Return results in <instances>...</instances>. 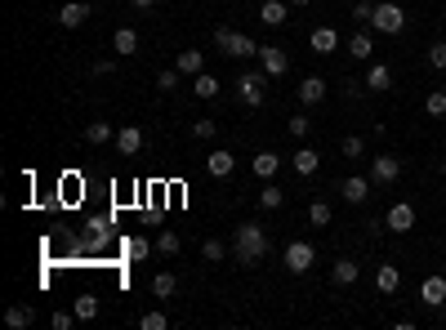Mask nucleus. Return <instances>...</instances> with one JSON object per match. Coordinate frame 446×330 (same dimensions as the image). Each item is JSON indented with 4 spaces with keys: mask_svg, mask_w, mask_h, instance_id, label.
Segmentation results:
<instances>
[{
    "mask_svg": "<svg viewBox=\"0 0 446 330\" xmlns=\"http://www.w3.org/2000/svg\"><path fill=\"white\" fill-rule=\"evenodd\" d=\"M398 179H402V156H388V152L371 156V183H398Z\"/></svg>",
    "mask_w": 446,
    "mask_h": 330,
    "instance_id": "obj_5",
    "label": "nucleus"
},
{
    "mask_svg": "<svg viewBox=\"0 0 446 330\" xmlns=\"http://www.w3.org/2000/svg\"><path fill=\"white\" fill-rule=\"evenodd\" d=\"M219 90H223V85H219V80H214L210 72L192 76V94H196V98H219Z\"/></svg>",
    "mask_w": 446,
    "mask_h": 330,
    "instance_id": "obj_27",
    "label": "nucleus"
},
{
    "mask_svg": "<svg viewBox=\"0 0 446 330\" xmlns=\"http://www.w3.org/2000/svg\"><path fill=\"white\" fill-rule=\"evenodd\" d=\"M371 27L379 31V36H398V31L406 27V9H402V5H393V0H379Z\"/></svg>",
    "mask_w": 446,
    "mask_h": 330,
    "instance_id": "obj_2",
    "label": "nucleus"
},
{
    "mask_svg": "<svg viewBox=\"0 0 446 330\" xmlns=\"http://www.w3.org/2000/svg\"><path fill=\"white\" fill-rule=\"evenodd\" d=\"M322 98H326V80H322V76H304V80H299V103H304V107H317Z\"/></svg>",
    "mask_w": 446,
    "mask_h": 330,
    "instance_id": "obj_13",
    "label": "nucleus"
},
{
    "mask_svg": "<svg viewBox=\"0 0 446 330\" xmlns=\"http://www.w3.org/2000/svg\"><path fill=\"white\" fill-rule=\"evenodd\" d=\"M428 68L446 72V41H433V45H428Z\"/></svg>",
    "mask_w": 446,
    "mask_h": 330,
    "instance_id": "obj_39",
    "label": "nucleus"
},
{
    "mask_svg": "<svg viewBox=\"0 0 446 330\" xmlns=\"http://www.w3.org/2000/svg\"><path fill=\"white\" fill-rule=\"evenodd\" d=\"M125 250H129V259H147V255L156 250V241H147V237H129Z\"/></svg>",
    "mask_w": 446,
    "mask_h": 330,
    "instance_id": "obj_33",
    "label": "nucleus"
},
{
    "mask_svg": "<svg viewBox=\"0 0 446 330\" xmlns=\"http://www.w3.org/2000/svg\"><path fill=\"white\" fill-rule=\"evenodd\" d=\"M112 49H117L121 58L139 54V31H134V27H117V36H112Z\"/></svg>",
    "mask_w": 446,
    "mask_h": 330,
    "instance_id": "obj_19",
    "label": "nucleus"
},
{
    "mask_svg": "<svg viewBox=\"0 0 446 330\" xmlns=\"http://www.w3.org/2000/svg\"><path fill=\"white\" fill-rule=\"evenodd\" d=\"M366 90H375V94L393 90V72L384 68V63H371V72H366Z\"/></svg>",
    "mask_w": 446,
    "mask_h": 330,
    "instance_id": "obj_22",
    "label": "nucleus"
},
{
    "mask_svg": "<svg viewBox=\"0 0 446 330\" xmlns=\"http://www.w3.org/2000/svg\"><path fill=\"white\" fill-rule=\"evenodd\" d=\"M228 41H233V27H214V49L228 54Z\"/></svg>",
    "mask_w": 446,
    "mask_h": 330,
    "instance_id": "obj_43",
    "label": "nucleus"
},
{
    "mask_svg": "<svg viewBox=\"0 0 446 330\" xmlns=\"http://www.w3.org/2000/svg\"><path fill=\"white\" fill-rule=\"evenodd\" d=\"M156 250H161L165 259H174V255H179V233H170V228H165V233L156 237Z\"/></svg>",
    "mask_w": 446,
    "mask_h": 330,
    "instance_id": "obj_35",
    "label": "nucleus"
},
{
    "mask_svg": "<svg viewBox=\"0 0 446 330\" xmlns=\"http://www.w3.org/2000/svg\"><path fill=\"white\" fill-rule=\"evenodd\" d=\"M290 165H294V174H299V179H312V174H317V165H322V156L312 152V147H299V152L290 156Z\"/></svg>",
    "mask_w": 446,
    "mask_h": 330,
    "instance_id": "obj_17",
    "label": "nucleus"
},
{
    "mask_svg": "<svg viewBox=\"0 0 446 330\" xmlns=\"http://www.w3.org/2000/svg\"><path fill=\"white\" fill-rule=\"evenodd\" d=\"M339 196H344L349 206H361V201L371 196V179H361V174H349V179L339 183Z\"/></svg>",
    "mask_w": 446,
    "mask_h": 330,
    "instance_id": "obj_9",
    "label": "nucleus"
},
{
    "mask_svg": "<svg viewBox=\"0 0 446 330\" xmlns=\"http://www.w3.org/2000/svg\"><path fill=\"white\" fill-rule=\"evenodd\" d=\"M90 14H94V9L85 5V0H68V5L58 9V23L72 31V27H85V23H90Z\"/></svg>",
    "mask_w": 446,
    "mask_h": 330,
    "instance_id": "obj_8",
    "label": "nucleus"
},
{
    "mask_svg": "<svg viewBox=\"0 0 446 330\" xmlns=\"http://www.w3.org/2000/svg\"><path fill=\"white\" fill-rule=\"evenodd\" d=\"M214 129H219L214 121H192V134H196V139H214Z\"/></svg>",
    "mask_w": 446,
    "mask_h": 330,
    "instance_id": "obj_44",
    "label": "nucleus"
},
{
    "mask_svg": "<svg viewBox=\"0 0 446 330\" xmlns=\"http://www.w3.org/2000/svg\"><path fill=\"white\" fill-rule=\"evenodd\" d=\"M259 45L245 36V31H233V41H228V58H255Z\"/></svg>",
    "mask_w": 446,
    "mask_h": 330,
    "instance_id": "obj_21",
    "label": "nucleus"
},
{
    "mask_svg": "<svg viewBox=\"0 0 446 330\" xmlns=\"http://www.w3.org/2000/svg\"><path fill=\"white\" fill-rule=\"evenodd\" d=\"M31 321H36L31 304H14V308H5V326H9V330H27Z\"/></svg>",
    "mask_w": 446,
    "mask_h": 330,
    "instance_id": "obj_20",
    "label": "nucleus"
},
{
    "mask_svg": "<svg viewBox=\"0 0 446 330\" xmlns=\"http://www.w3.org/2000/svg\"><path fill=\"white\" fill-rule=\"evenodd\" d=\"M357 277H361V268H357L353 259H339L335 268H330V282H335V286H353Z\"/></svg>",
    "mask_w": 446,
    "mask_h": 330,
    "instance_id": "obj_25",
    "label": "nucleus"
},
{
    "mask_svg": "<svg viewBox=\"0 0 446 330\" xmlns=\"http://www.w3.org/2000/svg\"><path fill=\"white\" fill-rule=\"evenodd\" d=\"M308 129H312V121L304 117V112H294V117H290V134H294V139H304Z\"/></svg>",
    "mask_w": 446,
    "mask_h": 330,
    "instance_id": "obj_42",
    "label": "nucleus"
},
{
    "mask_svg": "<svg viewBox=\"0 0 446 330\" xmlns=\"http://www.w3.org/2000/svg\"><path fill=\"white\" fill-rule=\"evenodd\" d=\"M112 72H117V58H98L94 63V76H112Z\"/></svg>",
    "mask_w": 446,
    "mask_h": 330,
    "instance_id": "obj_45",
    "label": "nucleus"
},
{
    "mask_svg": "<svg viewBox=\"0 0 446 330\" xmlns=\"http://www.w3.org/2000/svg\"><path fill=\"white\" fill-rule=\"evenodd\" d=\"M174 290H179V277L174 272H156L152 277V294H156V299H170Z\"/></svg>",
    "mask_w": 446,
    "mask_h": 330,
    "instance_id": "obj_29",
    "label": "nucleus"
},
{
    "mask_svg": "<svg viewBox=\"0 0 446 330\" xmlns=\"http://www.w3.org/2000/svg\"><path fill=\"white\" fill-rule=\"evenodd\" d=\"M282 263H286V272H308L312 263H317V250H312V241H290L286 245V255H282Z\"/></svg>",
    "mask_w": 446,
    "mask_h": 330,
    "instance_id": "obj_4",
    "label": "nucleus"
},
{
    "mask_svg": "<svg viewBox=\"0 0 446 330\" xmlns=\"http://www.w3.org/2000/svg\"><path fill=\"white\" fill-rule=\"evenodd\" d=\"M424 112H428V117H446V90H433V94H428V98H424Z\"/></svg>",
    "mask_w": 446,
    "mask_h": 330,
    "instance_id": "obj_34",
    "label": "nucleus"
},
{
    "mask_svg": "<svg viewBox=\"0 0 446 330\" xmlns=\"http://www.w3.org/2000/svg\"><path fill=\"white\" fill-rule=\"evenodd\" d=\"M76 321H80V317H76V312H63V308L54 312V317H49V326H54V330H72Z\"/></svg>",
    "mask_w": 446,
    "mask_h": 330,
    "instance_id": "obj_41",
    "label": "nucleus"
},
{
    "mask_svg": "<svg viewBox=\"0 0 446 330\" xmlns=\"http://www.w3.org/2000/svg\"><path fill=\"white\" fill-rule=\"evenodd\" d=\"M250 170L263 179V183H268V179H277V170H282V156H277V152H255Z\"/></svg>",
    "mask_w": 446,
    "mask_h": 330,
    "instance_id": "obj_16",
    "label": "nucleus"
},
{
    "mask_svg": "<svg viewBox=\"0 0 446 330\" xmlns=\"http://www.w3.org/2000/svg\"><path fill=\"white\" fill-rule=\"evenodd\" d=\"M72 312H76V317H80V321H94V317H98V294H80V299H76V308H72Z\"/></svg>",
    "mask_w": 446,
    "mask_h": 330,
    "instance_id": "obj_31",
    "label": "nucleus"
},
{
    "mask_svg": "<svg viewBox=\"0 0 446 330\" xmlns=\"http://www.w3.org/2000/svg\"><path fill=\"white\" fill-rule=\"evenodd\" d=\"M420 299H424L428 308H442V304H446V277H424Z\"/></svg>",
    "mask_w": 446,
    "mask_h": 330,
    "instance_id": "obj_15",
    "label": "nucleus"
},
{
    "mask_svg": "<svg viewBox=\"0 0 446 330\" xmlns=\"http://www.w3.org/2000/svg\"><path fill=\"white\" fill-rule=\"evenodd\" d=\"M375 286H379V294H398L402 268H398V263H379V268H375Z\"/></svg>",
    "mask_w": 446,
    "mask_h": 330,
    "instance_id": "obj_12",
    "label": "nucleus"
},
{
    "mask_svg": "<svg viewBox=\"0 0 446 330\" xmlns=\"http://www.w3.org/2000/svg\"><path fill=\"white\" fill-rule=\"evenodd\" d=\"M179 72L184 76H201L206 72V54L201 49H184V54H179Z\"/></svg>",
    "mask_w": 446,
    "mask_h": 330,
    "instance_id": "obj_24",
    "label": "nucleus"
},
{
    "mask_svg": "<svg viewBox=\"0 0 446 330\" xmlns=\"http://www.w3.org/2000/svg\"><path fill=\"white\" fill-rule=\"evenodd\" d=\"M263 85H268V72H241L237 76V94H241V103L245 107H263Z\"/></svg>",
    "mask_w": 446,
    "mask_h": 330,
    "instance_id": "obj_3",
    "label": "nucleus"
},
{
    "mask_svg": "<svg viewBox=\"0 0 446 330\" xmlns=\"http://www.w3.org/2000/svg\"><path fill=\"white\" fill-rule=\"evenodd\" d=\"M349 18H353V23H371V18H375V5H371V0H357Z\"/></svg>",
    "mask_w": 446,
    "mask_h": 330,
    "instance_id": "obj_40",
    "label": "nucleus"
},
{
    "mask_svg": "<svg viewBox=\"0 0 446 330\" xmlns=\"http://www.w3.org/2000/svg\"><path fill=\"white\" fill-rule=\"evenodd\" d=\"M330 219H335V210H330V201H308V223H312V228H326Z\"/></svg>",
    "mask_w": 446,
    "mask_h": 330,
    "instance_id": "obj_30",
    "label": "nucleus"
},
{
    "mask_svg": "<svg viewBox=\"0 0 446 330\" xmlns=\"http://www.w3.org/2000/svg\"><path fill=\"white\" fill-rule=\"evenodd\" d=\"M290 18V0H263L259 5V23L263 27H282Z\"/></svg>",
    "mask_w": 446,
    "mask_h": 330,
    "instance_id": "obj_10",
    "label": "nucleus"
},
{
    "mask_svg": "<svg viewBox=\"0 0 446 330\" xmlns=\"http://www.w3.org/2000/svg\"><path fill=\"white\" fill-rule=\"evenodd\" d=\"M179 80H184V72L170 68V72H161V76H156V90H161V94H174V90H179Z\"/></svg>",
    "mask_w": 446,
    "mask_h": 330,
    "instance_id": "obj_36",
    "label": "nucleus"
},
{
    "mask_svg": "<svg viewBox=\"0 0 446 330\" xmlns=\"http://www.w3.org/2000/svg\"><path fill=\"white\" fill-rule=\"evenodd\" d=\"M268 250H272V241H268V233H263V223H241L237 233H233V255H237L241 268L263 263V259H268Z\"/></svg>",
    "mask_w": 446,
    "mask_h": 330,
    "instance_id": "obj_1",
    "label": "nucleus"
},
{
    "mask_svg": "<svg viewBox=\"0 0 446 330\" xmlns=\"http://www.w3.org/2000/svg\"><path fill=\"white\" fill-rule=\"evenodd\" d=\"M85 143H94V147L117 143V129H112L107 121H90V125H85Z\"/></svg>",
    "mask_w": 446,
    "mask_h": 330,
    "instance_id": "obj_23",
    "label": "nucleus"
},
{
    "mask_svg": "<svg viewBox=\"0 0 446 330\" xmlns=\"http://www.w3.org/2000/svg\"><path fill=\"white\" fill-rule=\"evenodd\" d=\"M139 330H170V317H165V312H143Z\"/></svg>",
    "mask_w": 446,
    "mask_h": 330,
    "instance_id": "obj_37",
    "label": "nucleus"
},
{
    "mask_svg": "<svg viewBox=\"0 0 446 330\" xmlns=\"http://www.w3.org/2000/svg\"><path fill=\"white\" fill-rule=\"evenodd\" d=\"M282 201H286V192H282V188H277L272 179H268V183L259 188V206H263V210H282Z\"/></svg>",
    "mask_w": 446,
    "mask_h": 330,
    "instance_id": "obj_28",
    "label": "nucleus"
},
{
    "mask_svg": "<svg viewBox=\"0 0 446 330\" xmlns=\"http://www.w3.org/2000/svg\"><path fill=\"white\" fill-rule=\"evenodd\" d=\"M442 179H446V161H442Z\"/></svg>",
    "mask_w": 446,
    "mask_h": 330,
    "instance_id": "obj_48",
    "label": "nucleus"
},
{
    "mask_svg": "<svg viewBox=\"0 0 446 330\" xmlns=\"http://www.w3.org/2000/svg\"><path fill=\"white\" fill-rule=\"evenodd\" d=\"M290 5H294V9H308V5H312V0H290Z\"/></svg>",
    "mask_w": 446,
    "mask_h": 330,
    "instance_id": "obj_47",
    "label": "nucleus"
},
{
    "mask_svg": "<svg viewBox=\"0 0 446 330\" xmlns=\"http://www.w3.org/2000/svg\"><path fill=\"white\" fill-rule=\"evenodd\" d=\"M139 147H143V129H139V125H121V129H117V152H121V156H134Z\"/></svg>",
    "mask_w": 446,
    "mask_h": 330,
    "instance_id": "obj_14",
    "label": "nucleus"
},
{
    "mask_svg": "<svg viewBox=\"0 0 446 330\" xmlns=\"http://www.w3.org/2000/svg\"><path fill=\"white\" fill-rule=\"evenodd\" d=\"M335 49H339V31L335 27H317V31H312V54H335Z\"/></svg>",
    "mask_w": 446,
    "mask_h": 330,
    "instance_id": "obj_18",
    "label": "nucleus"
},
{
    "mask_svg": "<svg viewBox=\"0 0 446 330\" xmlns=\"http://www.w3.org/2000/svg\"><path fill=\"white\" fill-rule=\"evenodd\" d=\"M233 170H237V156H233V152H223V147L206 156V174H210V179H228Z\"/></svg>",
    "mask_w": 446,
    "mask_h": 330,
    "instance_id": "obj_11",
    "label": "nucleus"
},
{
    "mask_svg": "<svg viewBox=\"0 0 446 330\" xmlns=\"http://www.w3.org/2000/svg\"><path fill=\"white\" fill-rule=\"evenodd\" d=\"M384 228H388V233H410V228H415V206H410V201H398V206H393L388 214H384Z\"/></svg>",
    "mask_w": 446,
    "mask_h": 330,
    "instance_id": "obj_7",
    "label": "nucleus"
},
{
    "mask_svg": "<svg viewBox=\"0 0 446 330\" xmlns=\"http://www.w3.org/2000/svg\"><path fill=\"white\" fill-rule=\"evenodd\" d=\"M129 5H134V9H152L156 0H129Z\"/></svg>",
    "mask_w": 446,
    "mask_h": 330,
    "instance_id": "obj_46",
    "label": "nucleus"
},
{
    "mask_svg": "<svg viewBox=\"0 0 446 330\" xmlns=\"http://www.w3.org/2000/svg\"><path fill=\"white\" fill-rule=\"evenodd\" d=\"M349 54L366 63V58L375 54V36H371V31H357V36H349Z\"/></svg>",
    "mask_w": 446,
    "mask_h": 330,
    "instance_id": "obj_26",
    "label": "nucleus"
},
{
    "mask_svg": "<svg viewBox=\"0 0 446 330\" xmlns=\"http://www.w3.org/2000/svg\"><path fill=\"white\" fill-rule=\"evenodd\" d=\"M259 68L268 72L272 80H277V76H286V72H290V58H286V49H277V45H259Z\"/></svg>",
    "mask_w": 446,
    "mask_h": 330,
    "instance_id": "obj_6",
    "label": "nucleus"
},
{
    "mask_svg": "<svg viewBox=\"0 0 446 330\" xmlns=\"http://www.w3.org/2000/svg\"><path fill=\"white\" fill-rule=\"evenodd\" d=\"M344 156H349V161L366 156V143H361V134H344Z\"/></svg>",
    "mask_w": 446,
    "mask_h": 330,
    "instance_id": "obj_38",
    "label": "nucleus"
},
{
    "mask_svg": "<svg viewBox=\"0 0 446 330\" xmlns=\"http://www.w3.org/2000/svg\"><path fill=\"white\" fill-rule=\"evenodd\" d=\"M223 255H228V245H223L219 237H206V241H201V259H206V263H219Z\"/></svg>",
    "mask_w": 446,
    "mask_h": 330,
    "instance_id": "obj_32",
    "label": "nucleus"
}]
</instances>
